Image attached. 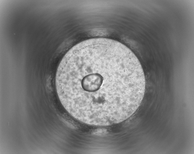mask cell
<instances>
[{"mask_svg":"<svg viewBox=\"0 0 194 154\" xmlns=\"http://www.w3.org/2000/svg\"><path fill=\"white\" fill-rule=\"evenodd\" d=\"M56 86L63 107L73 117L96 126L118 123L137 111L146 79L141 65L128 48L106 38L88 39L64 55Z\"/></svg>","mask_w":194,"mask_h":154,"instance_id":"cell-1","label":"cell"}]
</instances>
